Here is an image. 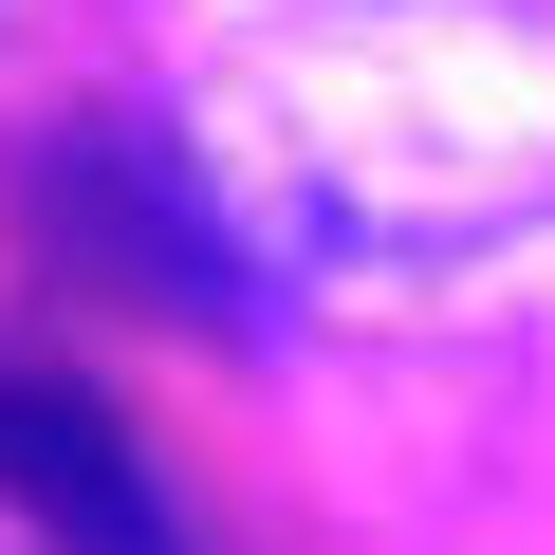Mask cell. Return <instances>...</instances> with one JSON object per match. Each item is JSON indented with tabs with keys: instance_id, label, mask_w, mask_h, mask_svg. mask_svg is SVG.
I'll list each match as a JSON object with an SVG mask.
<instances>
[{
	"instance_id": "6da1fadb",
	"label": "cell",
	"mask_w": 555,
	"mask_h": 555,
	"mask_svg": "<svg viewBox=\"0 0 555 555\" xmlns=\"http://www.w3.org/2000/svg\"><path fill=\"white\" fill-rule=\"evenodd\" d=\"M185 149L297 259H481L555 204V0H278Z\"/></svg>"
},
{
	"instance_id": "7a4b0ae2",
	"label": "cell",
	"mask_w": 555,
	"mask_h": 555,
	"mask_svg": "<svg viewBox=\"0 0 555 555\" xmlns=\"http://www.w3.org/2000/svg\"><path fill=\"white\" fill-rule=\"evenodd\" d=\"M20 204H38V241H75L93 278H130V297L185 315V334L259 315V222L222 204V167H204L185 130L56 112V130H20Z\"/></svg>"
},
{
	"instance_id": "3957f363",
	"label": "cell",
	"mask_w": 555,
	"mask_h": 555,
	"mask_svg": "<svg viewBox=\"0 0 555 555\" xmlns=\"http://www.w3.org/2000/svg\"><path fill=\"white\" fill-rule=\"evenodd\" d=\"M0 500H20L56 555H185V518H167L149 444H130L75 371H0Z\"/></svg>"
}]
</instances>
